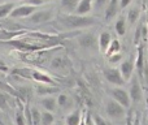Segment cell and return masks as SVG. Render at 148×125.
Here are the masks:
<instances>
[{
    "label": "cell",
    "mask_w": 148,
    "mask_h": 125,
    "mask_svg": "<svg viewBox=\"0 0 148 125\" xmlns=\"http://www.w3.org/2000/svg\"><path fill=\"white\" fill-rule=\"evenodd\" d=\"M59 22L64 29H82L96 23L95 18L88 16H81L75 13H64L59 16Z\"/></svg>",
    "instance_id": "6da1fadb"
},
{
    "label": "cell",
    "mask_w": 148,
    "mask_h": 125,
    "mask_svg": "<svg viewBox=\"0 0 148 125\" xmlns=\"http://www.w3.org/2000/svg\"><path fill=\"white\" fill-rule=\"evenodd\" d=\"M105 113L110 120H122L126 116V108L110 98L105 103Z\"/></svg>",
    "instance_id": "7a4b0ae2"
},
{
    "label": "cell",
    "mask_w": 148,
    "mask_h": 125,
    "mask_svg": "<svg viewBox=\"0 0 148 125\" xmlns=\"http://www.w3.org/2000/svg\"><path fill=\"white\" fill-rule=\"evenodd\" d=\"M55 17H56V10L49 8V9H42V10L36 9L35 12L29 16L27 18L34 25H40V23L49 22V21H52Z\"/></svg>",
    "instance_id": "3957f363"
},
{
    "label": "cell",
    "mask_w": 148,
    "mask_h": 125,
    "mask_svg": "<svg viewBox=\"0 0 148 125\" xmlns=\"http://www.w3.org/2000/svg\"><path fill=\"white\" fill-rule=\"evenodd\" d=\"M78 46L84 51H97V37L94 33H83L78 37Z\"/></svg>",
    "instance_id": "277c9868"
},
{
    "label": "cell",
    "mask_w": 148,
    "mask_h": 125,
    "mask_svg": "<svg viewBox=\"0 0 148 125\" xmlns=\"http://www.w3.org/2000/svg\"><path fill=\"white\" fill-rule=\"evenodd\" d=\"M109 94L113 100H116L118 104L125 107L126 110L130 107L131 100H130V97H129V93L126 90H123L121 86H114L112 89H109Z\"/></svg>",
    "instance_id": "5b68a950"
},
{
    "label": "cell",
    "mask_w": 148,
    "mask_h": 125,
    "mask_svg": "<svg viewBox=\"0 0 148 125\" xmlns=\"http://www.w3.org/2000/svg\"><path fill=\"white\" fill-rule=\"evenodd\" d=\"M103 74H104V78L107 79L109 84L114 85V86H122V85H125V79L122 78L118 68H113V66L105 68L104 70H103Z\"/></svg>",
    "instance_id": "8992f818"
},
{
    "label": "cell",
    "mask_w": 148,
    "mask_h": 125,
    "mask_svg": "<svg viewBox=\"0 0 148 125\" xmlns=\"http://www.w3.org/2000/svg\"><path fill=\"white\" fill-rule=\"evenodd\" d=\"M36 10L35 5H30V4H22L18 5V7H14L10 12V17L12 18H26L30 15H33Z\"/></svg>",
    "instance_id": "52a82bcc"
},
{
    "label": "cell",
    "mask_w": 148,
    "mask_h": 125,
    "mask_svg": "<svg viewBox=\"0 0 148 125\" xmlns=\"http://www.w3.org/2000/svg\"><path fill=\"white\" fill-rule=\"evenodd\" d=\"M130 100L133 103H139L143 98V91H142V87H140V84H139V79L136 76H133L130 78Z\"/></svg>",
    "instance_id": "ba28073f"
},
{
    "label": "cell",
    "mask_w": 148,
    "mask_h": 125,
    "mask_svg": "<svg viewBox=\"0 0 148 125\" xmlns=\"http://www.w3.org/2000/svg\"><path fill=\"white\" fill-rule=\"evenodd\" d=\"M120 73L122 76V78L125 79V82L130 81V78L134 76V70H135V63L131 59H126L121 63L120 65Z\"/></svg>",
    "instance_id": "9c48e42d"
},
{
    "label": "cell",
    "mask_w": 148,
    "mask_h": 125,
    "mask_svg": "<svg viewBox=\"0 0 148 125\" xmlns=\"http://www.w3.org/2000/svg\"><path fill=\"white\" fill-rule=\"evenodd\" d=\"M118 12H120V0H109L108 5L104 9L105 21H110L112 18H114Z\"/></svg>",
    "instance_id": "30bf717a"
},
{
    "label": "cell",
    "mask_w": 148,
    "mask_h": 125,
    "mask_svg": "<svg viewBox=\"0 0 148 125\" xmlns=\"http://www.w3.org/2000/svg\"><path fill=\"white\" fill-rule=\"evenodd\" d=\"M35 91L40 97H47V95H52V94L59 93V89L48 84H38L35 87Z\"/></svg>",
    "instance_id": "8fae6325"
},
{
    "label": "cell",
    "mask_w": 148,
    "mask_h": 125,
    "mask_svg": "<svg viewBox=\"0 0 148 125\" xmlns=\"http://www.w3.org/2000/svg\"><path fill=\"white\" fill-rule=\"evenodd\" d=\"M40 106L43 107L44 111H49V112H53L57 107V100L55 97L52 95H47V97H42L40 99Z\"/></svg>",
    "instance_id": "7c38bea8"
},
{
    "label": "cell",
    "mask_w": 148,
    "mask_h": 125,
    "mask_svg": "<svg viewBox=\"0 0 148 125\" xmlns=\"http://www.w3.org/2000/svg\"><path fill=\"white\" fill-rule=\"evenodd\" d=\"M91 10H92V0H79L74 13L75 15H81V16H86Z\"/></svg>",
    "instance_id": "4fadbf2b"
},
{
    "label": "cell",
    "mask_w": 148,
    "mask_h": 125,
    "mask_svg": "<svg viewBox=\"0 0 148 125\" xmlns=\"http://www.w3.org/2000/svg\"><path fill=\"white\" fill-rule=\"evenodd\" d=\"M30 78H33L34 81H36L38 84H48V85H53V79L48 76V74L43 73L39 70H31L30 73Z\"/></svg>",
    "instance_id": "5bb4252c"
},
{
    "label": "cell",
    "mask_w": 148,
    "mask_h": 125,
    "mask_svg": "<svg viewBox=\"0 0 148 125\" xmlns=\"http://www.w3.org/2000/svg\"><path fill=\"white\" fill-rule=\"evenodd\" d=\"M112 39L113 38H112V35H110L109 31H103V33L99 35V38H97V44H99L100 51L105 54L107 48L109 47L110 42H112Z\"/></svg>",
    "instance_id": "9a60e30c"
},
{
    "label": "cell",
    "mask_w": 148,
    "mask_h": 125,
    "mask_svg": "<svg viewBox=\"0 0 148 125\" xmlns=\"http://www.w3.org/2000/svg\"><path fill=\"white\" fill-rule=\"evenodd\" d=\"M69 61H68L66 59H65L64 56H56L52 59L51 61V68L55 69V70H64V69L68 68V64Z\"/></svg>",
    "instance_id": "2e32d148"
},
{
    "label": "cell",
    "mask_w": 148,
    "mask_h": 125,
    "mask_svg": "<svg viewBox=\"0 0 148 125\" xmlns=\"http://www.w3.org/2000/svg\"><path fill=\"white\" fill-rule=\"evenodd\" d=\"M79 0H60V7L65 13H74Z\"/></svg>",
    "instance_id": "e0dca14e"
},
{
    "label": "cell",
    "mask_w": 148,
    "mask_h": 125,
    "mask_svg": "<svg viewBox=\"0 0 148 125\" xmlns=\"http://www.w3.org/2000/svg\"><path fill=\"white\" fill-rule=\"evenodd\" d=\"M81 119H82V112L79 110H75V111H73L72 113H69V115L66 116V119H65V124L66 125H79Z\"/></svg>",
    "instance_id": "ac0fdd59"
},
{
    "label": "cell",
    "mask_w": 148,
    "mask_h": 125,
    "mask_svg": "<svg viewBox=\"0 0 148 125\" xmlns=\"http://www.w3.org/2000/svg\"><path fill=\"white\" fill-rule=\"evenodd\" d=\"M56 100H57V106L60 108H62V110H68V108L72 107V99L66 94H60Z\"/></svg>",
    "instance_id": "d6986e66"
},
{
    "label": "cell",
    "mask_w": 148,
    "mask_h": 125,
    "mask_svg": "<svg viewBox=\"0 0 148 125\" xmlns=\"http://www.w3.org/2000/svg\"><path fill=\"white\" fill-rule=\"evenodd\" d=\"M29 117H30V123L29 125H40V111L38 108L33 107L29 111Z\"/></svg>",
    "instance_id": "ffe728a7"
},
{
    "label": "cell",
    "mask_w": 148,
    "mask_h": 125,
    "mask_svg": "<svg viewBox=\"0 0 148 125\" xmlns=\"http://www.w3.org/2000/svg\"><path fill=\"white\" fill-rule=\"evenodd\" d=\"M117 52H121V42L118 41V39H112L109 47H108L107 51H105V55L110 56V55L117 54Z\"/></svg>",
    "instance_id": "44dd1931"
},
{
    "label": "cell",
    "mask_w": 148,
    "mask_h": 125,
    "mask_svg": "<svg viewBox=\"0 0 148 125\" xmlns=\"http://www.w3.org/2000/svg\"><path fill=\"white\" fill-rule=\"evenodd\" d=\"M55 123V116L49 111L40 112V125H52Z\"/></svg>",
    "instance_id": "7402d4cb"
},
{
    "label": "cell",
    "mask_w": 148,
    "mask_h": 125,
    "mask_svg": "<svg viewBox=\"0 0 148 125\" xmlns=\"http://www.w3.org/2000/svg\"><path fill=\"white\" fill-rule=\"evenodd\" d=\"M114 29H116V33H117L118 35H125V33H126V20H125V17L121 16V17L116 21Z\"/></svg>",
    "instance_id": "603a6c76"
},
{
    "label": "cell",
    "mask_w": 148,
    "mask_h": 125,
    "mask_svg": "<svg viewBox=\"0 0 148 125\" xmlns=\"http://www.w3.org/2000/svg\"><path fill=\"white\" fill-rule=\"evenodd\" d=\"M13 8H14L13 3H3V4H0V18H4L7 16H9Z\"/></svg>",
    "instance_id": "cb8c5ba5"
},
{
    "label": "cell",
    "mask_w": 148,
    "mask_h": 125,
    "mask_svg": "<svg viewBox=\"0 0 148 125\" xmlns=\"http://www.w3.org/2000/svg\"><path fill=\"white\" fill-rule=\"evenodd\" d=\"M139 16H140V10L138 7H133L130 8V10L127 12V21L130 23H135L138 21Z\"/></svg>",
    "instance_id": "d4e9b609"
},
{
    "label": "cell",
    "mask_w": 148,
    "mask_h": 125,
    "mask_svg": "<svg viewBox=\"0 0 148 125\" xmlns=\"http://www.w3.org/2000/svg\"><path fill=\"white\" fill-rule=\"evenodd\" d=\"M135 69L138 70L139 74H142V72H143V64H144V56H143V48H139L138 50V57H136L135 61Z\"/></svg>",
    "instance_id": "484cf974"
},
{
    "label": "cell",
    "mask_w": 148,
    "mask_h": 125,
    "mask_svg": "<svg viewBox=\"0 0 148 125\" xmlns=\"http://www.w3.org/2000/svg\"><path fill=\"white\" fill-rule=\"evenodd\" d=\"M9 107V95L8 93L0 91V110L7 111Z\"/></svg>",
    "instance_id": "4316f807"
},
{
    "label": "cell",
    "mask_w": 148,
    "mask_h": 125,
    "mask_svg": "<svg viewBox=\"0 0 148 125\" xmlns=\"http://www.w3.org/2000/svg\"><path fill=\"white\" fill-rule=\"evenodd\" d=\"M109 0H92V9L95 10H104L108 5Z\"/></svg>",
    "instance_id": "83f0119b"
},
{
    "label": "cell",
    "mask_w": 148,
    "mask_h": 125,
    "mask_svg": "<svg viewBox=\"0 0 148 125\" xmlns=\"http://www.w3.org/2000/svg\"><path fill=\"white\" fill-rule=\"evenodd\" d=\"M91 120H92V123H94V125H112L107 119H104L100 115H94Z\"/></svg>",
    "instance_id": "f1b7e54d"
},
{
    "label": "cell",
    "mask_w": 148,
    "mask_h": 125,
    "mask_svg": "<svg viewBox=\"0 0 148 125\" xmlns=\"http://www.w3.org/2000/svg\"><path fill=\"white\" fill-rule=\"evenodd\" d=\"M0 91L8 93V94H12V95H17V93L13 90L12 86H9L8 84H5V82H1V81H0Z\"/></svg>",
    "instance_id": "f546056e"
},
{
    "label": "cell",
    "mask_w": 148,
    "mask_h": 125,
    "mask_svg": "<svg viewBox=\"0 0 148 125\" xmlns=\"http://www.w3.org/2000/svg\"><path fill=\"white\" fill-rule=\"evenodd\" d=\"M16 125H26L25 115H23L22 112H17V113H16Z\"/></svg>",
    "instance_id": "4dcf8cb0"
},
{
    "label": "cell",
    "mask_w": 148,
    "mask_h": 125,
    "mask_svg": "<svg viewBox=\"0 0 148 125\" xmlns=\"http://www.w3.org/2000/svg\"><path fill=\"white\" fill-rule=\"evenodd\" d=\"M108 59H109L110 63H120L121 59H122V55H121V52H117V54H113L110 56H108Z\"/></svg>",
    "instance_id": "1f68e13d"
},
{
    "label": "cell",
    "mask_w": 148,
    "mask_h": 125,
    "mask_svg": "<svg viewBox=\"0 0 148 125\" xmlns=\"http://www.w3.org/2000/svg\"><path fill=\"white\" fill-rule=\"evenodd\" d=\"M133 0H120V9H125L131 4Z\"/></svg>",
    "instance_id": "d6a6232c"
},
{
    "label": "cell",
    "mask_w": 148,
    "mask_h": 125,
    "mask_svg": "<svg viewBox=\"0 0 148 125\" xmlns=\"http://www.w3.org/2000/svg\"><path fill=\"white\" fill-rule=\"evenodd\" d=\"M26 4H30V5H35V7H38V5H42L44 3V0H26Z\"/></svg>",
    "instance_id": "836d02e7"
},
{
    "label": "cell",
    "mask_w": 148,
    "mask_h": 125,
    "mask_svg": "<svg viewBox=\"0 0 148 125\" xmlns=\"http://www.w3.org/2000/svg\"><path fill=\"white\" fill-rule=\"evenodd\" d=\"M0 70H3V72H7L8 70V66L5 65V63L3 61V60H0Z\"/></svg>",
    "instance_id": "e575fe53"
},
{
    "label": "cell",
    "mask_w": 148,
    "mask_h": 125,
    "mask_svg": "<svg viewBox=\"0 0 148 125\" xmlns=\"http://www.w3.org/2000/svg\"><path fill=\"white\" fill-rule=\"evenodd\" d=\"M79 125H87L86 119H81V123H79Z\"/></svg>",
    "instance_id": "d590c367"
},
{
    "label": "cell",
    "mask_w": 148,
    "mask_h": 125,
    "mask_svg": "<svg viewBox=\"0 0 148 125\" xmlns=\"http://www.w3.org/2000/svg\"><path fill=\"white\" fill-rule=\"evenodd\" d=\"M52 125H64V124H62V123H61V121H57V123H56V124H55V123H53V124H52Z\"/></svg>",
    "instance_id": "8d00e7d4"
},
{
    "label": "cell",
    "mask_w": 148,
    "mask_h": 125,
    "mask_svg": "<svg viewBox=\"0 0 148 125\" xmlns=\"http://www.w3.org/2000/svg\"><path fill=\"white\" fill-rule=\"evenodd\" d=\"M0 1H1V0H0Z\"/></svg>",
    "instance_id": "74e56055"
}]
</instances>
